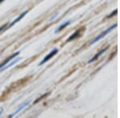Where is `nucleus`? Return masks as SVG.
Wrapping results in <instances>:
<instances>
[{
    "mask_svg": "<svg viewBox=\"0 0 120 118\" xmlns=\"http://www.w3.org/2000/svg\"><path fill=\"white\" fill-rule=\"evenodd\" d=\"M115 27H117V24H114L113 26H110V27H108L106 30H104V31H103V32H102L100 34H98V35L97 37H96V38H94V39L91 42V44L95 43L96 42H98V40H100L101 38H102L104 36L106 35V34H107V33H109L110 31H111V30H112L113 29H115Z\"/></svg>",
    "mask_w": 120,
    "mask_h": 118,
    "instance_id": "f257e3e1",
    "label": "nucleus"
},
{
    "mask_svg": "<svg viewBox=\"0 0 120 118\" xmlns=\"http://www.w3.org/2000/svg\"><path fill=\"white\" fill-rule=\"evenodd\" d=\"M57 53H58V49H57V48H55L54 50H52L50 52V53L46 55V57L42 60V61H41V62H40L39 64H38V65H43V64H44V63H46L47 61H49V60L51 59L52 57H54V56H55Z\"/></svg>",
    "mask_w": 120,
    "mask_h": 118,
    "instance_id": "f03ea898",
    "label": "nucleus"
},
{
    "mask_svg": "<svg viewBox=\"0 0 120 118\" xmlns=\"http://www.w3.org/2000/svg\"><path fill=\"white\" fill-rule=\"evenodd\" d=\"M19 54H20V51H18V52H16V53H15L14 54H12V55H11L10 56V57H8V58H7L4 61H3V63L2 64H0V69H1L2 68H3V67H4L6 65H7V63H9L10 61H11V60H13L14 58H15V57H17V56H18Z\"/></svg>",
    "mask_w": 120,
    "mask_h": 118,
    "instance_id": "7ed1b4c3",
    "label": "nucleus"
},
{
    "mask_svg": "<svg viewBox=\"0 0 120 118\" xmlns=\"http://www.w3.org/2000/svg\"><path fill=\"white\" fill-rule=\"evenodd\" d=\"M27 13H28V11H25L24 12L22 13V14H21L20 15H19V17H17V18H15L12 22H11V23H10V24H8V26H7V29H9L10 27H11V26H14V25L15 24V23H17V22H19V21H20L21 19H22V18H23V17L25 16V15H26V14H27Z\"/></svg>",
    "mask_w": 120,
    "mask_h": 118,
    "instance_id": "20e7f679",
    "label": "nucleus"
},
{
    "mask_svg": "<svg viewBox=\"0 0 120 118\" xmlns=\"http://www.w3.org/2000/svg\"><path fill=\"white\" fill-rule=\"evenodd\" d=\"M82 30H83V27L82 29H79V30H76V31H75L74 34H71V35L69 37L68 39L67 40V42H71V41H73V40L76 39L78 37L80 36V34H81V33H82Z\"/></svg>",
    "mask_w": 120,
    "mask_h": 118,
    "instance_id": "39448f33",
    "label": "nucleus"
},
{
    "mask_svg": "<svg viewBox=\"0 0 120 118\" xmlns=\"http://www.w3.org/2000/svg\"><path fill=\"white\" fill-rule=\"evenodd\" d=\"M30 100H28V101H26L25 103H23L22 104H21V105L19 107V109H17L15 112H14V113H13L12 114H11V115L9 116V117H14V116H15V115H17V114H18L19 112L21 111V110H22L25 107H26V106H27L28 104H30Z\"/></svg>",
    "mask_w": 120,
    "mask_h": 118,
    "instance_id": "423d86ee",
    "label": "nucleus"
},
{
    "mask_svg": "<svg viewBox=\"0 0 120 118\" xmlns=\"http://www.w3.org/2000/svg\"><path fill=\"white\" fill-rule=\"evenodd\" d=\"M107 49H108V47H106V48H105V49L102 50H101V51H100V52H98V54H95V55H94V57H92V58H91V59H90V61H88V62H89V63H90V62H92V61H95V60H97V59L98 58V57H100V56H101V55L102 54H103V53H104V52H105V51H106V50H107Z\"/></svg>",
    "mask_w": 120,
    "mask_h": 118,
    "instance_id": "0eeeda50",
    "label": "nucleus"
},
{
    "mask_svg": "<svg viewBox=\"0 0 120 118\" xmlns=\"http://www.w3.org/2000/svg\"><path fill=\"white\" fill-rule=\"evenodd\" d=\"M71 24V21H67V22H63V24L61 25V26H59V27H58L57 29L55 30V34H57V33H59V31H61L62 30H63L64 28L67 27L68 25Z\"/></svg>",
    "mask_w": 120,
    "mask_h": 118,
    "instance_id": "6e6552de",
    "label": "nucleus"
},
{
    "mask_svg": "<svg viewBox=\"0 0 120 118\" xmlns=\"http://www.w3.org/2000/svg\"><path fill=\"white\" fill-rule=\"evenodd\" d=\"M19 60H20V58H15H15H14V61H11V63L9 64V65H7V66H5V67H3V68L1 69V70H0V72H3V71H4L5 69H8V68H10V67L11 66H12L13 65H15V64H16L17 62H18V61H19Z\"/></svg>",
    "mask_w": 120,
    "mask_h": 118,
    "instance_id": "1a4fd4ad",
    "label": "nucleus"
},
{
    "mask_svg": "<svg viewBox=\"0 0 120 118\" xmlns=\"http://www.w3.org/2000/svg\"><path fill=\"white\" fill-rule=\"evenodd\" d=\"M48 95H49V93H45V94H43V95H42V97H40L39 98H38V99L36 100L34 102V104H36V103H38V101H40V100H42V99H43L44 97H47Z\"/></svg>",
    "mask_w": 120,
    "mask_h": 118,
    "instance_id": "9d476101",
    "label": "nucleus"
},
{
    "mask_svg": "<svg viewBox=\"0 0 120 118\" xmlns=\"http://www.w3.org/2000/svg\"><path fill=\"white\" fill-rule=\"evenodd\" d=\"M7 26H8V22L6 23V24H4L3 26H2L1 27H0V33L6 30H7Z\"/></svg>",
    "mask_w": 120,
    "mask_h": 118,
    "instance_id": "9b49d317",
    "label": "nucleus"
},
{
    "mask_svg": "<svg viewBox=\"0 0 120 118\" xmlns=\"http://www.w3.org/2000/svg\"><path fill=\"white\" fill-rule=\"evenodd\" d=\"M117 12H118V11H117V10H115V11H114L113 12L111 13V14H110L109 15H108V16L106 17V18H111V17L115 16V15L116 14H117Z\"/></svg>",
    "mask_w": 120,
    "mask_h": 118,
    "instance_id": "f8f14e48",
    "label": "nucleus"
},
{
    "mask_svg": "<svg viewBox=\"0 0 120 118\" xmlns=\"http://www.w3.org/2000/svg\"><path fill=\"white\" fill-rule=\"evenodd\" d=\"M55 17H57V14H55V16H52V17H51V18H50V21H51V20H52V19H54V18H55Z\"/></svg>",
    "mask_w": 120,
    "mask_h": 118,
    "instance_id": "ddd939ff",
    "label": "nucleus"
},
{
    "mask_svg": "<svg viewBox=\"0 0 120 118\" xmlns=\"http://www.w3.org/2000/svg\"><path fill=\"white\" fill-rule=\"evenodd\" d=\"M4 1H5V0H0V3H2L3 2H4Z\"/></svg>",
    "mask_w": 120,
    "mask_h": 118,
    "instance_id": "4468645a",
    "label": "nucleus"
},
{
    "mask_svg": "<svg viewBox=\"0 0 120 118\" xmlns=\"http://www.w3.org/2000/svg\"><path fill=\"white\" fill-rule=\"evenodd\" d=\"M0 56H1V54H0Z\"/></svg>",
    "mask_w": 120,
    "mask_h": 118,
    "instance_id": "2eb2a0df",
    "label": "nucleus"
}]
</instances>
